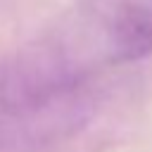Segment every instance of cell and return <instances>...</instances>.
I'll return each mask as SVG.
<instances>
[{
    "label": "cell",
    "mask_w": 152,
    "mask_h": 152,
    "mask_svg": "<svg viewBox=\"0 0 152 152\" xmlns=\"http://www.w3.org/2000/svg\"><path fill=\"white\" fill-rule=\"evenodd\" d=\"M152 52V0H78L36 48L0 74L7 107H43L102 69Z\"/></svg>",
    "instance_id": "1"
}]
</instances>
